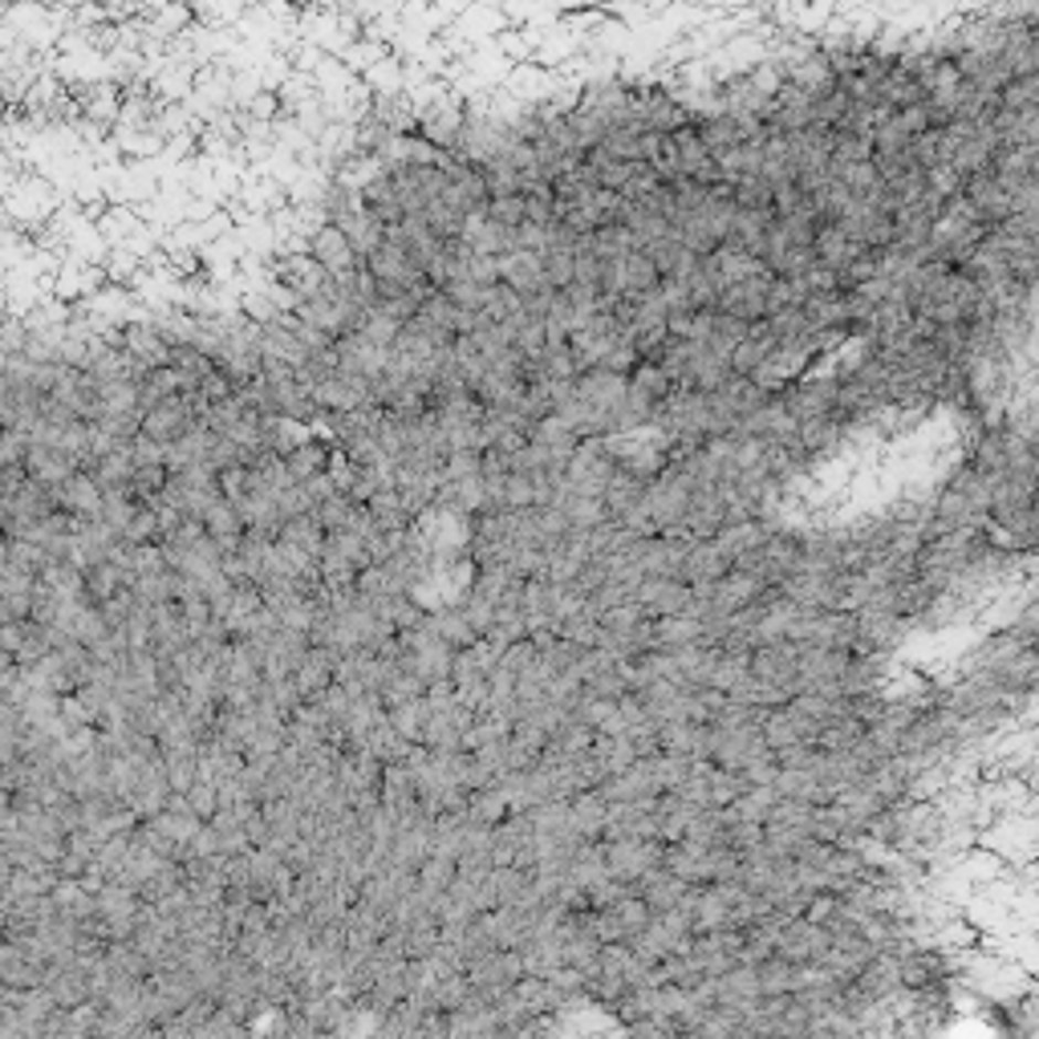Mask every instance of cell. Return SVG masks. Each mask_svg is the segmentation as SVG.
Here are the masks:
<instances>
[{
    "label": "cell",
    "instance_id": "cell-1",
    "mask_svg": "<svg viewBox=\"0 0 1039 1039\" xmlns=\"http://www.w3.org/2000/svg\"><path fill=\"white\" fill-rule=\"evenodd\" d=\"M617 476V455L609 447V438H589L576 447V455L564 467V484L569 496H585V500H602L609 479Z\"/></svg>",
    "mask_w": 1039,
    "mask_h": 1039
},
{
    "label": "cell",
    "instance_id": "cell-2",
    "mask_svg": "<svg viewBox=\"0 0 1039 1039\" xmlns=\"http://www.w3.org/2000/svg\"><path fill=\"white\" fill-rule=\"evenodd\" d=\"M365 268L378 276V285L382 288H402V293H418L423 285H431L426 280V273L414 264V256L406 248H402L399 240H390L386 236V244L365 261Z\"/></svg>",
    "mask_w": 1039,
    "mask_h": 1039
},
{
    "label": "cell",
    "instance_id": "cell-3",
    "mask_svg": "<svg viewBox=\"0 0 1039 1039\" xmlns=\"http://www.w3.org/2000/svg\"><path fill=\"white\" fill-rule=\"evenodd\" d=\"M305 252H309V256H314L329 276H346L362 264V256L353 252V244L346 240V232H341L338 224H329V220L326 224H317L314 232L305 236Z\"/></svg>",
    "mask_w": 1039,
    "mask_h": 1039
},
{
    "label": "cell",
    "instance_id": "cell-4",
    "mask_svg": "<svg viewBox=\"0 0 1039 1039\" xmlns=\"http://www.w3.org/2000/svg\"><path fill=\"white\" fill-rule=\"evenodd\" d=\"M772 285H776V276L764 273V276L743 280V285L723 288V297H719V314L735 317V321H743V326H760V321H767V293H772Z\"/></svg>",
    "mask_w": 1039,
    "mask_h": 1039
},
{
    "label": "cell",
    "instance_id": "cell-5",
    "mask_svg": "<svg viewBox=\"0 0 1039 1039\" xmlns=\"http://www.w3.org/2000/svg\"><path fill=\"white\" fill-rule=\"evenodd\" d=\"M837 378H796L788 390H784V406L792 411L796 423H808V418H825V414L837 411Z\"/></svg>",
    "mask_w": 1039,
    "mask_h": 1039
},
{
    "label": "cell",
    "instance_id": "cell-6",
    "mask_svg": "<svg viewBox=\"0 0 1039 1039\" xmlns=\"http://www.w3.org/2000/svg\"><path fill=\"white\" fill-rule=\"evenodd\" d=\"M195 426H200V418H195V411L188 406L183 394L159 402V406H151V411L142 414V435H151L155 443H163V447H176L179 438L188 435V431H195Z\"/></svg>",
    "mask_w": 1039,
    "mask_h": 1039
},
{
    "label": "cell",
    "instance_id": "cell-7",
    "mask_svg": "<svg viewBox=\"0 0 1039 1039\" xmlns=\"http://www.w3.org/2000/svg\"><path fill=\"white\" fill-rule=\"evenodd\" d=\"M963 195L971 200V208H975V215L983 220L987 227H1003L1007 220L1015 215V208H1011V191L1003 188L999 179L990 176H975V179H966V188H963Z\"/></svg>",
    "mask_w": 1039,
    "mask_h": 1039
},
{
    "label": "cell",
    "instance_id": "cell-8",
    "mask_svg": "<svg viewBox=\"0 0 1039 1039\" xmlns=\"http://www.w3.org/2000/svg\"><path fill=\"white\" fill-rule=\"evenodd\" d=\"M576 394H581L589 406H597V411L617 418V411H622L629 399V378L614 374V370H585V374L576 378Z\"/></svg>",
    "mask_w": 1039,
    "mask_h": 1039
},
{
    "label": "cell",
    "instance_id": "cell-9",
    "mask_svg": "<svg viewBox=\"0 0 1039 1039\" xmlns=\"http://www.w3.org/2000/svg\"><path fill=\"white\" fill-rule=\"evenodd\" d=\"M687 537L690 540H714L727 528V512H723V496L719 488H695L687 508Z\"/></svg>",
    "mask_w": 1039,
    "mask_h": 1039
},
{
    "label": "cell",
    "instance_id": "cell-10",
    "mask_svg": "<svg viewBox=\"0 0 1039 1039\" xmlns=\"http://www.w3.org/2000/svg\"><path fill=\"white\" fill-rule=\"evenodd\" d=\"M500 280L512 293H520V297H537L540 288H549V280H544V256H537V252H508V256H500Z\"/></svg>",
    "mask_w": 1039,
    "mask_h": 1039
},
{
    "label": "cell",
    "instance_id": "cell-11",
    "mask_svg": "<svg viewBox=\"0 0 1039 1039\" xmlns=\"http://www.w3.org/2000/svg\"><path fill=\"white\" fill-rule=\"evenodd\" d=\"M25 471H29V479H38V484H45V488H62V484H70V479L82 471V464H77L74 455L57 452V447H41V443H33V447H29V459H25Z\"/></svg>",
    "mask_w": 1039,
    "mask_h": 1039
},
{
    "label": "cell",
    "instance_id": "cell-12",
    "mask_svg": "<svg viewBox=\"0 0 1039 1039\" xmlns=\"http://www.w3.org/2000/svg\"><path fill=\"white\" fill-rule=\"evenodd\" d=\"M203 528H208V537L215 540V549L224 552V556H236L240 544L248 540V524H244V516H240V508L232 500L212 503V512L203 516Z\"/></svg>",
    "mask_w": 1039,
    "mask_h": 1039
},
{
    "label": "cell",
    "instance_id": "cell-13",
    "mask_svg": "<svg viewBox=\"0 0 1039 1039\" xmlns=\"http://www.w3.org/2000/svg\"><path fill=\"white\" fill-rule=\"evenodd\" d=\"M57 496H62V512L77 516V520H102L106 491H102V484L89 476V471H77L70 484H62V488H57Z\"/></svg>",
    "mask_w": 1039,
    "mask_h": 1039
},
{
    "label": "cell",
    "instance_id": "cell-14",
    "mask_svg": "<svg viewBox=\"0 0 1039 1039\" xmlns=\"http://www.w3.org/2000/svg\"><path fill=\"white\" fill-rule=\"evenodd\" d=\"M727 573H731V561L719 552V544L714 540H695V549H690L687 564H682V581H690V585H714Z\"/></svg>",
    "mask_w": 1039,
    "mask_h": 1039
},
{
    "label": "cell",
    "instance_id": "cell-15",
    "mask_svg": "<svg viewBox=\"0 0 1039 1039\" xmlns=\"http://www.w3.org/2000/svg\"><path fill=\"white\" fill-rule=\"evenodd\" d=\"M845 431H849V423L845 418H837V414H825V418H808V423H801V452L813 459V455H828L837 452L840 443H845Z\"/></svg>",
    "mask_w": 1039,
    "mask_h": 1039
},
{
    "label": "cell",
    "instance_id": "cell-16",
    "mask_svg": "<svg viewBox=\"0 0 1039 1039\" xmlns=\"http://www.w3.org/2000/svg\"><path fill=\"white\" fill-rule=\"evenodd\" d=\"M288 471H293V479L297 484H309V479L326 476L329 464H333V447L329 443H321V438H305L301 447H293V452L285 455Z\"/></svg>",
    "mask_w": 1039,
    "mask_h": 1039
},
{
    "label": "cell",
    "instance_id": "cell-17",
    "mask_svg": "<svg viewBox=\"0 0 1039 1039\" xmlns=\"http://www.w3.org/2000/svg\"><path fill=\"white\" fill-rule=\"evenodd\" d=\"M646 491H650V484H642V479L626 476V471L617 467V476L609 479V488H605V496H602L609 520H617V524H622V520H626V516L634 512L642 500H646Z\"/></svg>",
    "mask_w": 1039,
    "mask_h": 1039
},
{
    "label": "cell",
    "instance_id": "cell-18",
    "mask_svg": "<svg viewBox=\"0 0 1039 1039\" xmlns=\"http://www.w3.org/2000/svg\"><path fill=\"white\" fill-rule=\"evenodd\" d=\"M714 394H719V399H723L727 406L739 414V418H752V414H760L767 402H772V394H764V390L755 386L752 378H739V374L731 378L723 390H714Z\"/></svg>",
    "mask_w": 1039,
    "mask_h": 1039
},
{
    "label": "cell",
    "instance_id": "cell-19",
    "mask_svg": "<svg viewBox=\"0 0 1039 1039\" xmlns=\"http://www.w3.org/2000/svg\"><path fill=\"white\" fill-rule=\"evenodd\" d=\"M280 540H285V544H293V549L309 552L314 561H321V552H326L329 532H326L321 524H317V516L309 512V516H297V520H288L285 532H280Z\"/></svg>",
    "mask_w": 1039,
    "mask_h": 1039
},
{
    "label": "cell",
    "instance_id": "cell-20",
    "mask_svg": "<svg viewBox=\"0 0 1039 1039\" xmlns=\"http://www.w3.org/2000/svg\"><path fill=\"white\" fill-rule=\"evenodd\" d=\"M638 597L642 602H654V609H662V614L682 609V605L690 602L687 581H678V576H654V581H642Z\"/></svg>",
    "mask_w": 1039,
    "mask_h": 1039
},
{
    "label": "cell",
    "instance_id": "cell-21",
    "mask_svg": "<svg viewBox=\"0 0 1039 1039\" xmlns=\"http://www.w3.org/2000/svg\"><path fill=\"white\" fill-rule=\"evenodd\" d=\"M658 285H662V276H658V264L650 261V252H629V261H626V297L629 301H642V297L654 293Z\"/></svg>",
    "mask_w": 1039,
    "mask_h": 1039
},
{
    "label": "cell",
    "instance_id": "cell-22",
    "mask_svg": "<svg viewBox=\"0 0 1039 1039\" xmlns=\"http://www.w3.org/2000/svg\"><path fill=\"white\" fill-rule=\"evenodd\" d=\"M714 256H719V276H723V288L743 285V280H752V276H764L767 273L764 261H755V256H748V252L719 248Z\"/></svg>",
    "mask_w": 1039,
    "mask_h": 1039
},
{
    "label": "cell",
    "instance_id": "cell-23",
    "mask_svg": "<svg viewBox=\"0 0 1039 1039\" xmlns=\"http://www.w3.org/2000/svg\"><path fill=\"white\" fill-rule=\"evenodd\" d=\"M496 288L479 285V280H467L464 276V280H455L452 288H443V293L452 297V305L459 309V314H488V305L496 301Z\"/></svg>",
    "mask_w": 1039,
    "mask_h": 1039
},
{
    "label": "cell",
    "instance_id": "cell-24",
    "mask_svg": "<svg viewBox=\"0 0 1039 1039\" xmlns=\"http://www.w3.org/2000/svg\"><path fill=\"white\" fill-rule=\"evenodd\" d=\"M138 508L142 503L135 500V491L130 488H114V491H106V508H102V520L118 532V537H126V528L135 524V516H138Z\"/></svg>",
    "mask_w": 1039,
    "mask_h": 1039
},
{
    "label": "cell",
    "instance_id": "cell-25",
    "mask_svg": "<svg viewBox=\"0 0 1039 1039\" xmlns=\"http://www.w3.org/2000/svg\"><path fill=\"white\" fill-rule=\"evenodd\" d=\"M564 516H569L573 532H593V528H602L605 520H609L605 503L602 500H585V496H569V503H564Z\"/></svg>",
    "mask_w": 1039,
    "mask_h": 1039
},
{
    "label": "cell",
    "instance_id": "cell-26",
    "mask_svg": "<svg viewBox=\"0 0 1039 1039\" xmlns=\"http://www.w3.org/2000/svg\"><path fill=\"white\" fill-rule=\"evenodd\" d=\"M544 280H549V288H556V293H564V288H573L576 280V252H544Z\"/></svg>",
    "mask_w": 1039,
    "mask_h": 1039
},
{
    "label": "cell",
    "instance_id": "cell-27",
    "mask_svg": "<svg viewBox=\"0 0 1039 1039\" xmlns=\"http://www.w3.org/2000/svg\"><path fill=\"white\" fill-rule=\"evenodd\" d=\"M488 220H491V224H500V227H520L528 220V215H524V195H491Z\"/></svg>",
    "mask_w": 1039,
    "mask_h": 1039
},
{
    "label": "cell",
    "instance_id": "cell-28",
    "mask_svg": "<svg viewBox=\"0 0 1039 1039\" xmlns=\"http://www.w3.org/2000/svg\"><path fill=\"white\" fill-rule=\"evenodd\" d=\"M130 455H135L138 467H167V459H171V447L155 443L151 435H138L135 443H130Z\"/></svg>",
    "mask_w": 1039,
    "mask_h": 1039
},
{
    "label": "cell",
    "instance_id": "cell-29",
    "mask_svg": "<svg viewBox=\"0 0 1039 1039\" xmlns=\"http://www.w3.org/2000/svg\"><path fill=\"white\" fill-rule=\"evenodd\" d=\"M479 471H484V455L479 452H452L447 464H443V476L452 479V484H459V479H467V476H479Z\"/></svg>",
    "mask_w": 1039,
    "mask_h": 1039
},
{
    "label": "cell",
    "instance_id": "cell-30",
    "mask_svg": "<svg viewBox=\"0 0 1039 1039\" xmlns=\"http://www.w3.org/2000/svg\"><path fill=\"white\" fill-rule=\"evenodd\" d=\"M893 123L902 126V130H905L910 138L926 135V130H934V118H930L926 102H918V106H905V110H893Z\"/></svg>",
    "mask_w": 1039,
    "mask_h": 1039
}]
</instances>
